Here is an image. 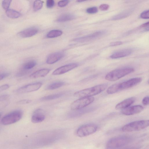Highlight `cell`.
Masks as SVG:
<instances>
[{
  "label": "cell",
  "instance_id": "6da1fadb",
  "mask_svg": "<svg viewBox=\"0 0 149 149\" xmlns=\"http://www.w3.org/2000/svg\"><path fill=\"white\" fill-rule=\"evenodd\" d=\"M142 80L141 78H134L122 83L114 84L108 88L107 92L109 94L115 93L121 90L133 87L141 82Z\"/></svg>",
  "mask_w": 149,
  "mask_h": 149
},
{
  "label": "cell",
  "instance_id": "7a4b0ae2",
  "mask_svg": "<svg viewBox=\"0 0 149 149\" xmlns=\"http://www.w3.org/2000/svg\"><path fill=\"white\" fill-rule=\"evenodd\" d=\"M107 85L102 84L76 92L74 94L75 97L79 98L89 97L98 94L104 90Z\"/></svg>",
  "mask_w": 149,
  "mask_h": 149
},
{
  "label": "cell",
  "instance_id": "3957f363",
  "mask_svg": "<svg viewBox=\"0 0 149 149\" xmlns=\"http://www.w3.org/2000/svg\"><path fill=\"white\" fill-rule=\"evenodd\" d=\"M131 138L127 136L121 135L113 137L107 142V149H116L122 147L130 143Z\"/></svg>",
  "mask_w": 149,
  "mask_h": 149
},
{
  "label": "cell",
  "instance_id": "277c9868",
  "mask_svg": "<svg viewBox=\"0 0 149 149\" xmlns=\"http://www.w3.org/2000/svg\"><path fill=\"white\" fill-rule=\"evenodd\" d=\"M134 71V69L131 68L115 69L107 73L105 76V78L110 81H116L132 73Z\"/></svg>",
  "mask_w": 149,
  "mask_h": 149
},
{
  "label": "cell",
  "instance_id": "5b68a950",
  "mask_svg": "<svg viewBox=\"0 0 149 149\" xmlns=\"http://www.w3.org/2000/svg\"><path fill=\"white\" fill-rule=\"evenodd\" d=\"M148 120H141L136 121L129 123L121 128L122 131L125 132L139 131L142 130L149 126Z\"/></svg>",
  "mask_w": 149,
  "mask_h": 149
},
{
  "label": "cell",
  "instance_id": "8992f818",
  "mask_svg": "<svg viewBox=\"0 0 149 149\" xmlns=\"http://www.w3.org/2000/svg\"><path fill=\"white\" fill-rule=\"evenodd\" d=\"M23 112L20 110L12 111L3 116L1 120L3 125H8L16 123L20 120L22 117Z\"/></svg>",
  "mask_w": 149,
  "mask_h": 149
},
{
  "label": "cell",
  "instance_id": "52a82bcc",
  "mask_svg": "<svg viewBox=\"0 0 149 149\" xmlns=\"http://www.w3.org/2000/svg\"><path fill=\"white\" fill-rule=\"evenodd\" d=\"M97 129V126L93 124H88L82 125L77 130L76 134L80 137L86 136L93 134Z\"/></svg>",
  "mask_w": 149,
  "mask_h": 149
},
{
  "label": "cell",
  "instance_id": "ba28073f",
  "mask_svg": "<svg viewBox=\"0 0 149 149\" xmlns=\"http://www.w3.org/2000/svg\"><path fill=\"white\" fill-rule=\"evenodd\" d=\"M94 100V98L92 97L81 98L72 102L70 108L73 110L82 109L92 103Z\"/></svg>",
  "mask_w": 149,
  "mask_h": 149
},
{
  "label": "cell",
  "instance_id": "9c48e42d",
  "mask_svg": "<svg viewBox=\"0 0 149 149\" xmlns=\"http://www.w3.org/2000/svg\"><path fill=\"white\" fill-rule=\"evenodd\" d=\"M42 85V83L40 82L28 84L18 88L17 92L19 94H23L34 91L38 90Z\"/></svg>",
  "mask_w": 149,
  "mask_h": 149
},
{
  "label": "cell",
  "instance_id": "30bf717a",
  "mask_svg": "<svg viewBox=\"0 0 149 149\" xmlns=\"http://www.w3.org/2000/svg\"><path fill=\"white\" fill-rule=\"evenodd\" d=\"M106 33L104 30L100 31L82 37L77 38L74 41L78 42H85L100 37Z\"/></svg>",
  "mask_w": 149,
  "mask_h": 149
},
{
  "label": "cell",
  "instance_id": "8fae6325",
  "mask_svg": "<svg viewBox=\"0 0 149 149\" xmlns=\"http://www.w3.org/2000/svg\"><path fill=\"white\" fill-rule=\"evenodd\" d=\"M143 108L141 105H136L129 107L122 110V113L124 115L129 116L139 113L143 110Z\"/></svg>",
  "mask_w": 149,
  "mask_h": 149
},
{
  "label": "cell",
  "instance_id": "7c38bea8",
  "mask_svg": "<svg viewBox=\"0 0 149 149\" xmlns=\"http://www.w3.org/2000/svg\"><path fill=\"white\" fill-rule=\"evenodd\" d=\"M77 66L78 64L76 63L68 64L57 68L53 72L52 74L54 75L62 74L71 70Z\"/></svg>",
  "mask_w": 149,
  "mask_h": 149
},
{
  "label": "cell",
  "instance_id": "4fadbf2b",
  "mask_svg": "<svg viewBox=\"0 0 149 149\" xmlns=\"http://www.w3.org/2000/svg\"><path fill=\"white\" fill-rule=\"evenodd\" d=\"M45 119L44 111L41 109H36L32 116V122L34 123H38L43 121Z\"/></svg>",
  "mask_w": 149,
  "mask_h": 149
},
{
  "label": "cell",
  "instance_id": "5bb4252c",
  "mask_svg": "<svg viewBox=\"0 0 149 149\" xmlns=\"http://www.w3.org/2000/svg\"><path fill=\"white\" fill-rule=\"evenodd\" d=\"M38 32V29L35 27H31L26 29L19 32L18 35L22 38H26L32 37L36 34Z\"/></svg>",
  "mask_w": 149,
  "mask_h": 149
},
{
  "label": "cell",
  "instance_id": "9a60e30c",
  "mask_svg": "<svg viewBox=\"0 0 149 149\" xmlns=\"http://www.w3.org/2000/svg\"><path fill=\"white\" fill-rule=\"evenodd\" d=\"M64 55V53L62 52H57L51 54L47 56L46 62L48 64L54 63L61 59Z\"/></svg>",
  "mask_w": 149,
  "mask_h": 149
},
{
  "label": "cell",
  "instance_id": "2e32d148",
  "mask_svg": "<svg viewBox=\"0 0 149 149\" xmlns=\"http://www.w3.org/2000/svg\"><path fill=\"white\" fill-rule=\"evenodd\" d=\"M135 98L132 97L126 99L118 104L115 106L116 110H121L126 108L133 104L135 101Z\"/></svg>",
  "mask_w": 149,
  "mask_h": 149
},
{
  "label": "cell",
  "instance_id": "e0dca14e",
  "mask_svg": "<svg viewBox=\"0 0 149 149\" xmlns=\"http://www.w3.org/2000/svg\"><path fill=\"white\" fill-rule=\"evenodd\" d=\"M132 52L131 49H124L115 52L110 56V57L112 59L122 58L129 56Z\"/></svg>",
  "mask_w": 149,
  "mask_h": 149
},
{
  "label": "cell",
  "instance_id": "ac0fdd59",
  "mask_svg": "<svg viewBox=\"0 0 149 149\" xmlns=\"http://www.w3.org/2000/svg\"><path fill=\"white\" fill-rule=\"evenodd\" d=\"M50 70L49 69H42L33 73L30 75L31 78L35 79L46 76L50 72Z\"/></svg>",
  "mask_w": 149,
  "mask_h": 149
},
{
  "label": "cell",
  "instance_id": "d6986e66",
  "mask_svg": "<svg viewBox=\"0 0 149 149\" xmlns=\"http://www.w3.org/2000/svg\"><path fill=\"white\" fill-rule=\"evenodd\" d=\"M75 18V16L73 14L66 13L61 15L57 19V21L60 22H64L72 20Z\"/></svg>",
  "mask_w": 149,
  "mask_h": 149
},
{
  "label": "cell",
  "instance_id": "ffe728a7",
  "mask_svg": "<svg viewBox=\"0 0 149 149\" xmlns=\"http://www.w3.org/2000/svg\"><path fill=\"white\" fill-rule=\"evenodd\" d=\"M133 9H130L126 10L113 16L111 19L112 20H118L126 17L132 13Z\"/></svg>",
  "mask_w": 149,
  "mask_h": 149
},
{
  "label": "cell",
  "instance_id": "44dd1931",
  "mask_svg": "<svg viewBox=\"0 0 149 149\" xmlns=\"http://www.w3.org/2000/svg\"><path fill=\"white\" fill-rule=\"evenodd\" d=\"M6 15L8 17L12 19H16L19 17L20 13L16 10L9 9L6 11Z\"/></svg>",
  "mask_w": 149,
  "mask_h": 149
},
{
  "label": "cell",
  "instance_id": "7402d4cb",
  "mask_svg": "<svg viewBox=\"0 0 149 149\" xmlns=\"http://www.w3.org/2000/svg\"><path fill=\"white\" fill-rule=\"evenodd\" d=\"M65 94V92H61L55 94L48 95L41 98L42 100L46 101L52 100L60 97Z\"/></svg>",
  "mask_w": 149,
  "mask_h": 149
},
{
  "label": "cell",
  "instance_id": "603a6c76",
  "mask_svg": "<svg viewBox=\"0 0 149 149\" xmlns=\"http://www.w3.org/2000/svg\"><path fill=\"white\" fill-rule=\"evenodd\" d=\"M65 84V83L61 81H58L52 83L47 86L46 89L52 90L60 88Z\"/></svg>",
  "mask_w": 149,
  "mask_h": 149
},
{
  "label": "cell",
  "instance_id": "cb8c5ba5",
  "mask_svg": "<svg viewBox=\"0 0 149 149\" xmlns=\"http://www.w3.org/2000/svg\"><path fill=\"white\" fill-rule=\"evenodd\" d=\"M63 32L59 30H53L50 31L47 34L48 38H52L58 37L61 36Z\"/></svg>",
  "mask_w": 149,
  "mask_h": 149
},
{
  "label": "cell",
  "instance_id": "d4e9b609",
  "mask_svg": "<svg viewBox=\"0 0 149 149\" xmlns=\"http://www.w3.org/2000/svg\"><path fill=\"white\" fill-rule=\"evenodd\" d=\"M36 65V62L34 60H31L24 63L23 65L22 68L24 70H30Z\"/></svg>",
  "mask_w": 149,
  "mask_h": 149
},
{
  "label": "cell",
  "instance_id": "484cf974",
  "mask_svg": "<svg viewBox=\"0 0 149 149\" xmlns=\"http://www.w3.org/2000/svg\"><path fill=\"white\" fill-rule=\"evenodd\" d=\"M43 2L40 0L34 1L33 5V8L34 11H37L40 9L43 6Z\"/></svg>",
  "mask_w": 149,
  "mask_h": 149
},
{
  "label": "cell",
  "instance_id": "4316f807",
  "mask_svg": "<svg viewBox=\"0 0 149 149\" xmlns=\"http://www.w3.org/2000/svg\"><path fill=\"white\" fill-rule=\"evenodd\" d=\"M11 1V0L3 1L2 3V6L3 8L6 10L9 9Z\"/></svg>",
  "mask_w": 149,
  "mask_h": 149
},
{
  "label": "cell",
  "instance_id": "83f0119b",
  "mask_svg": "<svg viewBox=\"0 0 149 149\" xmlns=\"http://www.w3.org/2000/svg\"><path fill=\"white\" fill-rule=\"evenodd\" d=\"M98 11V9L96 7L94 6L90 7L86 10V12L90 14H93L97 13Z\"/></svg>",
  "mask_w": 149,
  "mask_h": 149
},
{
  "label": "cell",
  "instance_id": "f1b7e54d",
  "mask_svg": "<svg viewBox=\"0 0 149 149\" xmlns=\"http://www.w3.org/2000/svg\"><path fill=\"white\" fill-rule=\"evenodd\" d=\"M149 10H146L142 12L140 15L141 18L143 19H148L149 18Z\"/></svg>",
  "mask_w": 149,
  "mask_h": 149
},
{
  "label": "cell",
  "instance_id": "f546056e",
  "mask_svg": "<svg viewBox=\"0 0 149 149\" xmlns=\"http://www.w3.org/2000/svg\"><path fill=\"white\" fill-rule=\"evenodd\" d=\"M68 0H62L59 1L58 3V5L59 7H63L67 6L69 3Z\"/></svg>",
  "mask_w": 149,
  "mask_h": 149
},
{
  "label": "cell",
  "instance_id": "4dcf8cb0",
  "mask_svg": "<svg viewBox=\"0 0 149 149\" xmlns=\"http://www.w3.org/2000/svg\"><path fill=\"white\" fill-rule=\"evenodd\" d=\"M55 2L53 0H48L46 2V6L48 8H51L54 6Z\"/></svg>",
  "mask_w": 149,
  "mask_h": 149
},
{
  "label": "cell",
  "instance_id": "1f68e13d",
  "mask_svg": "<svg viewBox=\"0 0 149 149\" xmlns=\"http://www.w3.org/2000/svg\"><path fill=\"white\" fill-rule=\"evenodd\" d=\"M31 101L29 100L23 99L19 100L17 102V103L19 104H24L29 103Z\"/></svg>",
  "mask_w": 149,
  "mask_h": 149
},
{
  "label": "cell",
  "instance_id": "d6a6232c",
  "mask_svg": "<svg viewBox=\"0 0 149 149\" xmlns=\"http://www.w3.org/2000/svg\"><path fill=\"white\" fill-rule=\"evenodd\" d=\"M109 8V5L107 4H101L99 7V8L102 11H105L107 10Z\"/></svg>",
  "mask_w": 149,
  "mask_h": 149
},
{
  "label": "cell",
  "instance_id": "836d02e7",
  "mask_svg": "<svg viewBox=\"0 0 149 149\" xmlns=\"http://www.w3.org/2000/svg\"><path fill=\"white\" fill-rule=\"evenodd\" d=\"M9 97L8 94H3L0 95V102L3 101L7 100Z\"/></svg>",
  "mask_w": 149,
  "mask_h": 149
},
{
  "label": "cell",
  "instance_id": "e575fe53",
  "mask_svg": "<svg viewBox=\"0 0 149 149\" xmlns=\"http://www.w3.org/2000/svg\"><path fill=\"white\" fill-rule=\"evenodd\" d=\"M10 86L8 84H4L0 86V91H4L8 89Z\"/></svg>",
  "mask_w": 149,
  "mask_h": 149
},
{
  "label": "cell",
  "instance_id": "d590c367",
  "mask_svg": "<svg viewBox=\"0 0 149 149\" xmlns=\"http://www.w3.org/2000/svg\"><path fill=\"white\" fill-rule=\"evenodd\" d=\"M9 74V73H0V81L8 76Z\"/></svg>",
  "mask_w": 149,
  "mask_h": 149
},
{
  "label": "cell",
  "instance_id": "8d00e7d4",
  "mask_svg": "<svg viewBox=\"0 0 149 149\" xmlns=\"http://www.w3.org/2000/svg\"><path fill=\"white\" fill-rule=\"evenodd\" d=\"M149 98L148 96H146L143 98L142 100L143 104L144 105H147L149 104Z\"/></svg>",
  "mask_w": 149,
  "mask_h": 149
},
{
  "label": "cell",
  "instance_id": "74e56055",
  "mask_svg": "<svg viewBox=\"0 0 149 149\" xmlns=\"http://www.w3.org/2000/svg\"><path fill=\"white\" fill-rule=\"evenodd\" d=\"M123 43V42L121 41H116L111 42L110 44V45L111 46H114L122 45Z\"/></svg>",
  "mask_w": 149,
  "mask_h": 149
},
{
  "label": "cell",
  "instance_id": "f35d334b",
  "mask_svg": "<svg viewBox=\"0 0 149 149\" xmlns=\"http://www.w3.org/2000/svg\"><path fill=\"white\" fill-rule=\"evenodd\" d=\"M149 22H147L145 23H144L141 25L140 26V27L141 28H143L145 27H147V26H148L149 25Z\"/></svg>",
  "mask_w": 149,
  "mask_h": 149
},
{
  "label": "cell",
  "instance_id": "ab89813d",
  "mask_svg": "<svg viewBox=\"0 0 149 149\" xmlns=\"http://www.w3.org/2000/svg\"><path fill=\"white\" fill-rule=\"evenodd\" d=\"M78 1V2H83L85 1Z\"/></svg>",
  "mask_w": 149,
  "mask_h": 149
},
{
  "label": "cell",
  "instance_id": "60d3db41",
  "mask_svg": "<svg viewBox=\"0 0 149 149\" xmlns=\"http://www.w3.org/2000/svg\"><path fill=\"white\" fill-rule=\"evenodd\" d=\"M1 115H2V114L1 113H0V118L1 116Z\"/></svg>",
  "mask_w": 149,
  "mask_h": 149
}]
</instances>
